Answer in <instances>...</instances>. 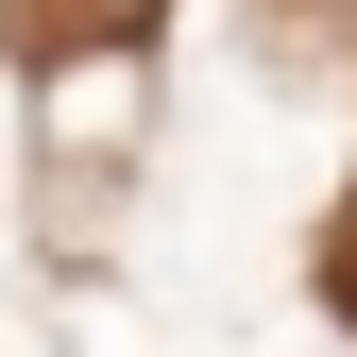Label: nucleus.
Returning <instances> with one entry per match:
<instances>
[{
    "instance_id": "obj_1",
    "label": "nucleus",
    "mask_w": 357,
    "mask_h": 357,
    "mask_svg": "<svg viewBox=\"0 0 357 357\" xmlns=\"http://www.w3.org/2000/svg\"><path fill=\"white\" fill-rule=\"evenodd\" d=\"M17 17H119V0H17Z\"/></svg>"
}]
</instances>
